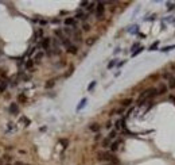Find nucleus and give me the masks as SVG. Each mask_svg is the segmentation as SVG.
<instances>
[{
    "instance_id": "nucleus-23",
    "label": "nucleus",
    "mask_w": 175,
    "mask_h": 165,
    "mask_svg": "<svg viewBox=\"0 0 175 165\" xmlns=\"http://www.w3.org/2000/svg\"><path fill=\"white\" fill-rule=\"evenodd\" d=\"M175 49V45H170V46H164V48L162 49V52L163 53H167V52H170V50H172Z\"/></svg>"
},
{
    "instance_id": "nucleus-34",
    "label": "nucleus",
    "mask_w": 175,
    "mask_h": 165,
    "mask_svg": "<svg viewBox=\"0 0 175 165\" xmlns=\"http://www.w3.org/2000/svg\"><path fill=\"white\" fill-rule=\"evenodd\" d=\"M35 50H37L35 48H31V49L28 50V53H27V56H31V54H34V52H35Z\"/></svg>"
},
{
    "instance_id": "nucleus-17",
    "label": "nucleus",
    "mask_w": 175,
    "mask_h": 165,
    "mask_svg": "<svg viewBox=\"0 0 175 165\" xmlns=\"http://www.w3.org/2000/svg\"><path fill=\"white\" fill-rule=\"evenodd\" d=\"M74 19H81V20H86L88 19V15L86 14H82V12H78L76 15V18Z\"/></svg>"
},
{
    "instance_id": "nucleus-42",
    "label": "nucleus",
    "mask_w": 175,
    "mask_h": 165,
    "mask_svg": "<svg viewBox=\"0 0 175 165\" xmlns=\"http://www.w3.org/2000/svg\"><path fill=\"white\" fill-rule=\"evenodd\" d=\"M174 76H175V74H174Z\"/></svg>"
},
{
    "instance_id": "nucleus-38",
    "label": "nucleus",
    "mask_w": 175,
    "mask_h": 165,
    "mask_svg": "<svg viewBox=\"0 0 175 165\" xmlns=\"http://www.w3.org/2000/svg\"><path fill=\"white\" fill-rule=\"evenodd\" d=\"M100 138H101V135L98 134V133H97V134H96V137H94V141H98Z\"/></svg>"
},
{
    "instance_id": "nucleus-14",
    "label": "nucleus",
    "mask_w": 175,
    "mask_h": 165,
    "mask_svg": "<svg viewBox=\"0 0 175 165\" xmlns=\"http://www.w3.org/2000/svg\"><path fill=\"white\" fill-rule=\"evenodd\" d=\"M10 112L11 114H18L19 112V108H18V106L12 103V104H10Z\"/></svg>"
},
{
    "instance_id": "nucleus-15",
    "label": "nucleus",
    "mask_w": 175,
    "mask_h": 165,
    "mask_svg": "<svg viewBox=\"0 0 175 165\" xmlns=\"http://www.w3.org/2000/svg\"><path fill=\"white\" fill-rule=\"evenodd\" d=\"M67 52H69L70 54H77L78 49H77V46H76V45H70L69 48H67Z\"/></svg>"
},
{
    "instance_id": "nucleus-8",
    "label": "nucleus",
    "mask_w": 175,
    "mask_h": 165,
    "mask_svg": "<svg viewBox=\"0 0 175 165\" xmlns=\"http://www.w3.org/2000/svg\"><path fill=\"white\" fill-rule=\"evenodd\" d=\"M62 31H63V34H65L67 38H72L73 34H74V29H69V27H65V29L62 30Z\"/></svg>"
},
{
    "instance_id": "nucleus-12",
    "label": "nucleus",
    "mask_w": 175,
    "mask_h": 165,
    "mask_svg": "<svg viewBox=\"0 0 175 165\" xmlns=\"http://www.w3.org/2000/svg\"><path fill=\"white\" fill-rule=\"evenodd\" d=\"M132 101H133V100H132L131 97H127V99H124V100L121 101V107H124V108H125V107H129V106L132 104Z\"/></svg>"
},
{
    "instance_id": "nucleus-37",
    "label": "nucleus",
    "mask_w": 175,
    "mask_h": 165,
    "mask_svg": "<svg viewBox=\"0 0 175 165\" xmlns=\"http://www.w3.org/2000/svg\"><path fill=\"white\" fill-rule=\"evenodd\" d=\"M167 20H168V22H171V23H174V22H175V19H174V16H170L168 19H167Z\"/></svg>"
},
{
    "instance_id": "nucleus-10",
    "label": "nucleus",
    "mask_w": 175,
    "mask_h": 165,
    "mask_svg": "<svg viewBox=\"0 0 175 165\" xmlns=\"http://www.w3.org/2000/svg\"><path fill=\"white\" fill-rule=\"evenodd\" d=\"M73 38H74V41L77 42H81L82 41V37H81V33L77 29H74V34H73Z\"/></svg>"
},
{
    "instance_id": "nucleus-16",
    "label": "nucleus",
    "mask_w": 175,
    "mask_h": 165,
    "mask_svg": "<svg viewBox=\"0 0 175 165\" xmlns=\"http://www.w3.org/2000/svg\"><path fill=\"white\" fill-rule=\"evenodd\" d=\"M42 58H43V52H38L35 54V58H34V62H39Z\"/></svg>"
},
{
    "instance_id": "nucleus-20",
    "label": "nucleus",
    "mask_w": 175,
    "mask_h": 165,
    "mask_svg": "<svg viewBox=\"0 0 175 165\" xmlns=\"http://www.w3.org/2000/svg\"><path fill=\"white\" fill-rule=\"evenodd\" d=\"M96 39H97V38H94V37H90V38H88V39H86V42H85V44H86L88 46H92V45L96 42Z\"/></svg>"
},
{
    "instance_id": "nucleus-24",
    "label": "nucleus",
    "mask_w": 175,
    "mask_h": 165,
    "mask_svg": "<svg viewBox=\"0 0 175 165\" xmlns=\"http://www.w3.org/2000/svg\"><path fill=\"white\" fill-rule=\"evenodd\" d=\"M116 137H117V131H116V130H112V131L109 133V135H108V138L112 141V139H115Z\"/></svg>"
},
{
    "instance_id": "nucleus-39",
    "label": "nucleus",
    "mask_w": 175,
    "mask_h": 165,
    "mask_svg": "<svg viewBox=\"0 0 175 165\" xmlns=\"http://www.w3.org/2000/svg\"><path fill=\"white\" fill-rule=\"evenodd\" d=\"M105 127H107V129H111V127H112V123H111V122H108V123H107V126H105Z\"/></svg>"
},
{
    "instance_id": "nucleus-5",
    "label": "nucleus",
    "mask_w": 175,
    "mask_h": 165,
    "mask_svg": "<svg viewBox=\"0 0 175 165\" xmlns=\"http://www.w3.org/2000/svg\"><path fill=\"white\" fill-rule=\"evenodd\" d=\"M167 85H168V89H175V76L174 74H170V77L167 78Z\"/></svg>"
},
{
    "instance_id": "nucleus-2",
    "label": "nucleus",
    "mask_w": 175,
    "mask_h": 165,
    "mask_svg": "<svg viewBox=\"0 0 175 165\" xmlns=\"http://www.w3.org/2000/svg\"><path fill=\"white\" fill-rule=\"evenodd\" d=\"M105 3L102 2H100V3H97V7H96V16L97 19H101L102 18V15H104V11H105Z\"/></svg>"
},
{
    "instance_id": "nucleus-11",
    "label": "nucleus",
    "mask_w": 175,
    "mask_h": 165,
    "mask_svg": "<svg viewBox=\"0 0 175 165\" xmlns=\"http://www.w3.org/2000/svg\"><path fill=\"white\" fill-rule=\"evenodd\" d=\"M54 33H55V35H57L58 38H59V41H61V42L63 41L65 38H67V37H66V35L63 34V31H62V30H55V31H54Z\"/></svg>"
},
{
    "instance_id": "nucleus-31",
    "label": "nucleus",
    "mask_w": 175,
    "mask_h": 165,
    "mask_svg": "<svg viewBox=\"0 0 175 165\" xmlns=\"http://www.w3.org/2000/svg\"><path fill=\"white\" fill-rule=\"evenodd\" d=\"M116 65V60H113V61H111L109 64H108V69H111V68H113V66Z\"/></svg>"
},
{
    "instance_id": "nucleus-40",
    "label": "nucleus",
    "mask_w": 175,
    "mask_h": 165,
    "mask_svg": "<svg viewBox=\"0 0 175 165\" xmlns=\"http://www.w3.org/2000/svg\"><path fill=\"white\" fill-rule=\"evenodd\" d=\"M107 165H112V164H107Z\"/></svg>"
},
{
    "instance_id": "nucleus-1",
    "label": "nucleus",
    "mask_w": 175,
    "mask_h": 165,
    "mask_svg": "<svg viewBox=\"0 0 175 165\" xmlns=\"http://www.w3.org/2000/svg\"><path fill=\"white\" fill-rule=\"evenodd\" d=\"M97 157H98V160H101V161H111V162H113L116 165L120 164V161L117 160V157L113 156L111 152H98Z\"/></svg>"
},
{
    "instance_id": "nucleus-33",
    "label": "nucleus",
    "mask_w": 175,
    "mask_h": 165,
    "mask_svg": "<svg viewBox=\"0 0 175 165\" xmlns=\"http://www.w3.org/2000/svg\"><path fill=\"white\" fill-rule=\"evenodd\" d=\"M61 143L66 148V146H67V143H69V141H67V139H61Z\"/></svg>"
},
{
    "instance_id": "nucleus-28",
    "label": "nucleus",
    "mask_w": 175,
    "mask_h": 165,
    "mask_svg": "<svg viewBox=\"0 0 175 165\" xmlns=\"http://www.w3.org/2000/svg\"><path fill=\"white\" fill-rule=\"evenodd\" d=\"M82 30L84 31H89V30H90V25H89V23H84V25H82Z\"/></svg>"
},
{
    "instance_id": "nucleus-25",
    "label": "nucleus",
    "mask_w": 175,
    "mask_h": 165,
    "mask_svg": "<svg viewBox=\"0 0 175 165\" xmlns=\"http://www.w3.org/2000/svg\"><path fill=\"white\" fill-rule=\"evenodd\" d=\"M96 6H97V3H89V6L86 7V10H88V11H90V12H92V11H94Z\"/></svg>"
},
{
    "instance_id": "nucleus-18",
    "label": "nucleus",
    "mask_w": 175,
    "mask_h": 165,
    "mask_svg": "<svg viewBox=\"0 0 175 165\" xmlns=\"http://www.w3.org/2000/svg\"><path fill=\"white\" fill-rule=\"evenodd\" d=\"M101 145H102V148H109V146H111V139H109V138H105V139H102Z\"/></svg>"
},
{
    "instance_id": "nucleus-27",
    "label": "nucleus",
    "mask_w": 175,
    "mask_h": 165,
    "mask_svg": "<svg viewBox=\"0 0 175 165\" xmlns=\"http://www.w3.org/2000/svg\"><path fill=\"white\" fill-rule=\"evenodd\" d=\"M143 50H144V48H142V46H140V48H139L137 50H136V52H133V53H132V57H136L137 54H140V53H142Z\"/></svg>"
},
{
    "instance_id": "nucleus-21",
    "label": "nucleus",
    "mask_w": 175,
    "mask_h": 165,
    "mask_svg": "<svg viewBox=\"0 0 175 165\" xmlns=\"http://www.w3.org/2000/svg\"><path fill=\"white\" fill-rule=\"evenodd\" d=\"M32 66H34V60H27L26 62V69H32Z\"/></svg>"
},
{
    "instance_id": "nucleus-36",
    "label": "nucleus",
    "mask_w": 175,
    "mask_h": 165,
    "mask_svg": "<svg viewBox=\"0 0 175 165\" xmlns=\"http://www.w3.org/2000/svg\"><path fill=\"white\" fill-rule=\"evenodd\" d=\"M4 89H6V84H2L0 85V92H3Z\"/></svg>"
},
{
    "instance_id": "nucleus-26",
    "label": "nucleus",
    "mask_w": 175,
    "mask_h": 165,
    "mask_svg": "<svg viewBox=\"0 0 175 165\" xmlns=\"http://www.w3.org/2000/svg\"><path fill=\"white\" fill-rule=\"evenodd\" d=\"M26 100H27V97L23 95V93H20V95L18 96V101H19V103H26Z\"/></svg>"
},
{
    "instance_id": "nucleus-6",
    "label": "nucleus",
    "mask_w": 175,
    "mask_h": 165,
    "mask_svg": "<svg viewBox=\"0 0 175 165\" xmlns=\"http://www.w3.org/2000/svg\"><path fill=\"white\" fill-rule=\"evenodd\" d=\"M121 142L123 141L121 139H117V141H115V142H112L111 143V146H109V149H111V153H113V152H116L119 149V146L121 145Z\"/></svg>"
},
{
    "instance_id": "nucleus-4",
    "label": "nucleus",
    "mask_w": 175,
    "mask_h": 165,
    "mask_svg": "<svg viewBox=\"0 0 175 165\" xmlns=\"http://www.w3.org/2000/svg\"><path fill=\"white\" fill-rule=\"evenodd\" d=\"M50 45H51V38H43V39H42L41 46H42L43 49L49 50V49H50Z\"/></svg>"
},
{
    "instance_id": "nucleus-9",
    "label": "nucleus",
    "mask_w": 175,
    "mask_h": 165,
    "mask_svg": "<svg viewBox=\"0 0 175 165\" xmlns=\"http://www.w3.org/2000/svg\"><path fill=\"white\" fill-rule=\"evenodd\" d=\"M100 129H101V126H100L98 123H92L90 126H89V130L93 131V133H98Z\"/></svg>"
},
{
    "instance_id": "nucleus-32",
    "label": "nucleus",
    "mask_w": 175,
    "mask_h": 165,
    "mask_svg": "<svg viewBox=\"0 0 175 165\" xmlns=\"http://www.w3.org/2000/svg\"><path fill=\"white\" fill-rule=\"evenodd\" d=\"M113 112H116V114H121V112H124V107H121V108H117V110H115Z\"/></svg>"
},
{
    "instance_id": "nucleus-19",
    "label": "nucleus",
    "mask_w": 175,
    "mask_h": 165,
    "mask_svg": "<svg viewBox=\"0 0 175 165\" xmlns=\"http://www.w3.org/2000/svg\"><path fill=\"white\" fill-rule=\"evenodd\" d=\"M54 84H55V80L53 78V80H49L47 82H46V84H45V87L49 89V88H53V87H54Z\"/></svg>"
},
{
    "instance_id": "nucleus-3",
    "label": "nucleus",
    "mask_w": 175,
    "mask_h": 165,
    "mask_svg": "<svg viewBox=\"0 0 175 165\" xmlns=\"http://www.w3.org/2000/svg\"><path fill=\"white\" fill-rule=\"evenodd\" d=\"M156 89H158V95H166V93L168 92V85H167L166 82H159Z\"/></svg>"
},
{
    "instance_id": "nucleus-7",
    "label": "nucleus",
    "mask_w": 175,
    "mask_h": 165,
    "mask_svg": "<svg viewBox=\"0 0 175 165\" xmlns=\"http://www.w3.org/2000/svg\"><path fill=\"white\" fill-rule=\"evenodd\" d=\"M65 25H66V27L72 26L73 29H76L77 22H76V19H74V18H66V19H65Z\"/></svg>"
},
{
    "instance_id": "nucleus-35",
    "label": "nucleus",
    "mask_w": 175,
    "mask_h": 165,
    "mask_svg": "<svg viewBox=\"0 0 175 165\" xmlns=\"http://www.w3.org/2000/svg\"><path fill=\"white\" fill-rule=\"evenodd\" d=\"M80 6H81V7H85V6H89V3H88V2H81Z\"/></svg>"
},
{
    "instance_id": "nucleus-22",
    "label": "nucleus",
    "mask_w": 175,
    "mask_h": 165,
    "mask_svg": "<svg viewBox=\"0 0 175 165\" xmlns=\"http://www.w3.org/2000/svg\"><path fill=\"white\" fill-rule=\"evenodd\" d=\"M158 46H159V41H155L154 44H152V45H151L150 48H148V50H150V52H154V50H156V48H158Z\"/></svg>"
},
{
    "instance_id": "nucleus-29",
    "label": "nucleus",
    "mask_w": 175,
    "mask_h": 165,
    "mask_svg": "<svg viewBox=\"0 0 175 165\" xmlns=\"http://www.w3.org/2000/svg\"><path fill=\"white\" fill-rule=\"evenodd\" d=\"M94 87H96V81H92L90 84L88 85V91H92V89L94 88Z\"/></svg>"
},
{
    "instance_id": "nucleus-30",
    "label": "nucleus",
    "mask_w": 175,
    "mask_h": 165,
    "mask_svg": "<svg viewBox=\"0 0 175 165\" xmlns=\"http://www.w3.org/2000/svg\"><path fill=\"white\" fill-rule=\"evenodd\" d=\"M167 8H168V11L170 10H174L175 8V4H174V3H167Z\"/></svg>"
},
{
    "instance_id": "nucleus-41",
    "label": "nucleus",
    "mask_w": 175,
    "mask_h": 165,
    "mask_svg": "<svg viewBox=\"0 0 175 165\" xmlns=\"http://www.w3.org/2000/svg\"><path fill=\"white\" fill-rule=\"evenodd\" d=\"M7 165H10V164H7Z\"/></svg>"
},
{
    "instance_id": "nucleus-13",
    "label": "nucleus",
    "mask_w": 175,
    "mask_h": 165,
    "mask_svg": "<svg viewBox=\"0 0 175 165\" xmlns=\"http://www.w3.org/2000/svg\"><path fill=\"white\" fill-rule=\"evenodd\" d=\"M86 101H88V99H86V97H84V99L80 101V104L77 106V111H81V110H82V108L85 107V104H86Z\"/></svg>"
}]
</instances>
